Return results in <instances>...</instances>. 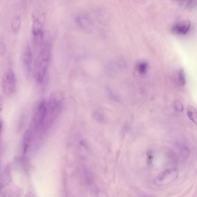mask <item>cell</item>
Segmentation results:
<instances>
[{
	"mask_svg": "<svg viewBox=\"0 0 197 197\" xmlns=\"http://www.w3.org/2000/svg\"><path fill=\"white\" fill-rule=\"evenodd\" d=\"M52 52V45L49 41L44 42L39 51L34 68V75L37 83H43L49 67Z\"/></svg>",
	"mask_w": 197,
	"mask_h": 197,
	"instance_id": "1",
	"label": "cell"
},
{
	"mask_svg": "<svg viewBox=\"0 0 197 197\" xmlns=\"http://www.w3.org/2000/svg\"><path fill=\"white\" fill-rule=\"evenodd\" d=\"M63 102L64 97L61 92L55 91L51 94L47 103L45 130L53 123L61 112L63 107Z\"/></svg>",
	"mask_w": 197,
	"mask_h": 197,
	"instance_id": "2",
	"label": "cell"
},
{
	"mask_svg": "<svg viewBox=\"0 0 197 197\" xmlns=\"http://www.w3.org/2000/svg\"><path fill=\"white\" fill-rule=\"evenodd\" d=\"M47 101L42 99L36 106L34 115V122L36 128L40 130H45Z\"/></svg>",
	"mask_w": 197,
	"mask_h": 197,
	"instance_id": "3",
	"label": "cell"
},
{
	"mask_svg": "<svg viewBox=\"0 0 197 197\" xmlns=\"http://www.w3.org/2000/svg\"><path fill=\"white\" fill-rule=\"evenodd\" d=\"M3 91L6 95L13 94L16 90V81L14 71L9 68L3 75L1 82Z\"/></svg>",
	"mask_w": 197,
	"mask_h": 197,
	"instance_id": "4",
	"label": "cell"
},
{
	"mask_svg": "<svg viewBox=\"0 0 197 197\" xmlns=\"http://www.w3.org/2000/svg\"><path fill=\"white\" fill-rule=\"evenodd\" d=\"M32 44L35 50L41 49L44 43V32L41 22L38 19L34 20L32 30Z\"/></svg>",
	"mask_w": 197,
	"mask_h": 197,
	"instance_id": "5",
	"label": "cell"
},
{
	"mask_svg": "<svg viewBox=\"0 0 197 197\" xmlns=\"http://www.w3.org/2000/svg\"><path fill=\"white\" fill-rule=\"evenodd\" d=\"M178 175V170L175 168L166 169L160 174L156 182L160 185H168L177 178Z\"/></svg>",
	"mask_w": 197,
	"mask_h": 197,
	"instance_id": "6",
	"label": "cell"
},
{
	"mask_svg": "<svg viewBox=\"0 0 197 197\" xmlns=\"http://www.w3.org/2000/svg\"><path fill=\"white\" fill-rule=\"evenodd\" d=\"M22 62L25 72L27 76H29L32 69L33 62L32 52L29 46L26 47L23 51Z\"/></svg>",
	"mask_w": 197,
	"mask_h": 197,
	"instance_id": "7",
	"label": "cell"
},
{
	"mask_svg": "<svg viewBox=\"0 0 197 197\" xmlns=\"http://www.w3.org/2000/svg\"><path fill=\"white\" fill-rule=\"evenodd\" d=\"M191 26V23L188 20L179 22L172 26L171 32L176 35H185L189 31Z\"/></svg>",
	"mask_w": 197,
	"mask_h": 197,
	"instance_id": "8",
	"label": "cell"
},
{
	"mask_svg": "<svg viewBox=\"0 0 197 197\" xmlns=\"http://www.w3.org/2000/svg\"><path fill=\"white\" fill-rule=\"evenodd\" d=\"M187 114L189 119L197 125V112L192 106L188 105L187 106Z\"/></svg>",
	"mask_w": 197,
	"mask_h": 197,
	"instance_id": "9",
	"label": "cell"
},
{
	"mask_svg": "<svg viewBox=\"0 0 197 197\" xmlns=\"http://www.w3.org/2000/svg\"><path fill=\"white\" fill-rule=\"evenodd\" d=\"M21 24V19L19 16L14 18L11 22V28L14 32L17 33L19 31Z\"/></svg>",
	"mask_w": 197,
	"mask_h": 197,
	"instance_id": "10",
	"label": "cell"
},
{
	"mask_svg": "<svg viewBox=\"0 0 197 197\" xmlns=\"http://www.w3.org/2000/svg\"><path fill=\"white\" fill-rule=\"evenodd\" d=\"M76 22L78 25L82 28H86L90 25V20L85 16H78L76 19Z\"/></svg>",
	"mask_w": 197,
	"mask_h": 197,
	"instance_id": "11",
	"label": "cell"
},
{
	"mask_svg": "<svg viewBox=\"0 0 197 197\" xmlns=\"http://www.w3.org/2000/svg\"><path fill=\"white\" fill-rule=\"evenodd\" d=\"M31 132L29 131H27L25 134L24 141H23V149L24 152H26L28 148L31 140Z\"/></svg>",
	"mask_w": 197,
	"mask_h": 197,
	"instance_id": "12",
	"label": "cell"
},
{
	"mask_svg": "<svg viewBox=\"0 0 197 197\" xmlns=\"http://www.w3.org/2000/svg\"><path fill=\"white\" fill-rule=\"evenodd\" d=\"M178 81L179 84L182 86H185L186 84V77L185 72L183 68H180L178 73Z\"/></svg>",
	"mask_w": 197,
	"mask_h": 197,
	"instance_id": "13",
	"label": "cell"
},
{
	"mask_svg": "<svg viewBox=\"0 0 197 197\" xmlns=\"http://www.w3.org/2000/svg\"><path fill=\"white\" fill-rule=\"evenodd\" d=\"M174 107L176 111L182 112L184 110V107L182 103L178 100H176L174 101Z\"/></svg>",
	"mask_w": 197,
	"mask_h": 197,
	"instance_id": "14",
	"label": "cell"
},
{
	"mask_svg": "<svg viewBox=\"0 0 197 197\" xmlns=\"http://www.w3.org/2000/svg\"><path fill=\"white\" fill-rule=\"evenodd\" d=\"M190 151L189 149L187 147H183L181 150V155L184 159H186L189 154Z\"/></svg>",
	"mask_w": 197,
	"mask_h": 197,
	"instance_id": "15",
	"label": "cell"
},
{
	"mask_svg": "<svg viewBox=\"0 0 197 197\" xmlns=\"http://www.w3.org/2000/svg\"><path fill=\"white\" fill-rule=\"evenodd\" d=\"M146 66L145 64H142L140 66V71L141 72H144L146 71Z\"/></svg>",
	"mask_w": 197,
	"mask_h": 197,
	"instance_id": "16",
	"label": "cell"
},
{
	"mask_svg": "<svg viewBox=\"0 0 197 197\" xmlns=\"http://www.w3.org/2000/svg\"><path fill=\"white\" fill-rule=\"evenodd\" d=\"M175 1H184V0H175Z\"/></svg>",
	"mask_w": 197,
	"mask_h": 197,
	"instance_id": "17",
	"label": "cell"
}]
</instances>
